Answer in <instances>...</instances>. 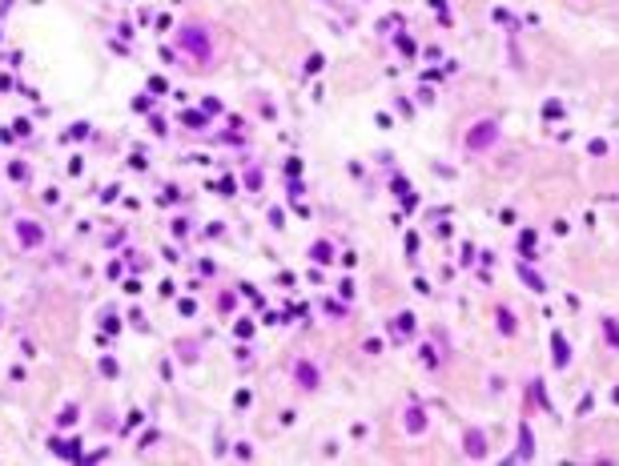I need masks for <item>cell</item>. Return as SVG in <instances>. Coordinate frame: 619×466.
Listing matches in <instances>:
<instances>
[{
  "mask_svg": "<svg viewBox=\"0 0 619 466\" xmlns=\"http://www.w3.org/2000/svg\"><path fill=\"white\" fill-rule=\"evenodd\" d=\"M491 137H495V125H483V129H475L466 141H470V149H479V145H487Z\"/></svg>",
  "mask_w": 619,
  "mask_h": 466,
  "instance_id": "6da1fadb",
  "label": "cell"
}]
</instances>
